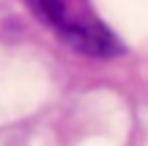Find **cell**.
<instances>
[{
    "label": "cell",
    "instance_id": "1",
    "mask_svg": "<svg viewBox=\"0 0 148 146\" xmlns=\"http://www.w3.org/2000/svg\"><path fill=\"white\" fill-rule=\"evenodd\" d=\"M32 13L58 37L85 56H116L122 43L87 6V0H24Z\"/></svg>",
    "mask_w": 148,
    "mask_h": 146
}]
</instances>
